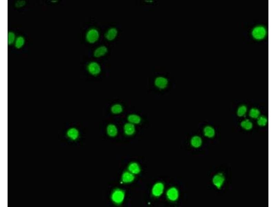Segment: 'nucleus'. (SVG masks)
<instances>
[{
	"mask_svg": "<svg viewBox=\"0 0 276 207\" xmlns=\"http://www.w3.org/2000/svg\"><path fill=\"white\" fill-rule=\"evenodd\" d=\"M224 181V176L221 173H219L218 174L215 175L213 179V184L219 189L221 188Z\"/></svg>",
	"mask_w": 276,
	"mask_h": 207,
	"instance_id": "8",
	"label": "nucleus"
},
{
	"mask_svg": "<svg viewBox=\"0 0 276 207\" xmlns=\"http://www.w3.org/2000/svg\"><path fill=\"white\" fill-rule=\"evenodd\" d=\"M67 137L73 140H75L78 138L79 136V132L78 130L75 128H72L69 129L67 132Z\"/></svg>",
	"mask_w": 276,
	"mask_h": 207,
	"instance_id": "16",
	"label": "nucleus"
},
{
	"mask_svg": "<svg viewBox=\"0 0 276 207\" xmlns=\"http://www.w3.org/2000/svg\"><path fill=\"white\" fill-rule=\"evenodd\" d=\"M51 2L52 3H56L58 2V1H57V0H52V1H51Z\"/></svg>",
	"mask_w": 276,
	"mask_h": 207,
	"instance_id": "27",
	"label": "nucleus"
},
{
	"mask_svg": "<svg viewBox=\"0 0 276 207\" xmlns=\"http://www.w3.org/2000/svg\"><path fill=\"white\" fill-rule=\"evenodd\" d=\"M16 38L15 34L12 32H10L8 33V45H12L13 43H15Z\"/></svg>",
	"mask_w": 276,
	"mask_h": 207,
	"instance_id": "24",
	"label": "nucleus"
},
{
	"mask_svg": "<svg viewBox=\"0 0 276 207\" xmlns=\"http://www.w3.org/2000/svg\"><path fill=\"white\" fill-rule=\"evenodd\" d=\"M135 179V176L129 171L124 172L122 176V181L124 183H130L132 182Z\"/></svg>",
	"mask_w": 276,
	"mask_h": 207,
	"instance_id": "13",
	"label": "nucleus"
},
{
	"mask_svg": "<svg viewBox=\"0 0 276 207\" xmlns=\"http://www.w3.org/2000/svg\"><path fill=\"white\" fill-rule=\"evenodd\" d=\"M108 49L107 47L105 46H101L97 48L94 50L93 55L94 57L100 58L105 56L107 53Z\"/></svg>",
	"mask_w": 276,
	"mask_h": 207,
	"instance_id": "10",
	"label": "nucleus"
},
{
	"mask_svg": "<svg viewBox=\"0 0 276 207\" xmlns=\"http://www.w3.org/2000/svg\"><path fill=\"white\" fill-rule=\"evenodd\" d=\"M87 70L92 75L97 76L100 73L101 71V68L98 63L93 61L88 64Z\"/></svg>",
	"mask_w": 276,
	"mask_h": 207,
	"instance_id": "6",
	"label": "nucleus"
},
{
	"mask_svg": "<svg viewBox=\"0 0 276 207\" xmlns=\"http://www.w3.org/2000/svg\"><path fill=\"white\" fill-rule=\"evenodd\" d=\"M118 31L115 28H112L107 30L105 35L106 39L110 41L115 39L117 37Z\"/></svg>",
	"mask_w": 276,
	"mask_h": 207,
	"instance_id": "9",
	"label": "nucleus"
},
{
	"mask_svg": "<svg viewBox=\"0 0 276 207\" xmlns=\"http://www.w3.org/2000/svg\"><path fill=\"white\" fill-rule=\"evenodd\" d=\"M169 81L166 78L162 76L158 77L154 81L156 86L160 90L166 89L167 87Z\"/></svg>",
	"mask_w": 276,
	"mask_h": 207,
	"instance_id": "7",
	"label": "nucleus"
},
{
	"mask_svg": "<svg viewBox=\"0 0 276 207\" xmlns=\"http://www.w3.org/2000/svg\"><path fill=\"white\" fill-rule=\"evenodd\" d=\"M25 39L22 36H19L16 38L15 42V47L16 49H19L24 45Z\"/></svg>",
	"mask_w": 276,
	"mask_h": 207,
	"instance_id": "19",
	"label": "nucleus"
},
{
	"mask_svg": "<svg viewBox=\"0 0 276 207\" xmlns=\"http://www.w3.org/2000/svg\"><path fill=\"white\" fill-rule=\"evenodd\" d=\"M202 144V140L198 136H194L191 139L190 144L194 148H199L201 147Z\"/></svg>",
	"mask_w": 276,
	"mask_h": 207,
	"instance_id": "14",
	"label": "nucleus"
},
{
	"mask_svg": "<svg viewBox=\"0 0 276 207\" xmlns=\"http://www.w3.org/2000/svg\"><path fill=\"white\" fill-rule=\"evenodd\" d=\"M26 2L25 1H17L15 4V7L17 8H23V7L26 5Z\"/></svg>",
	"mask_w": 276,
	"mask_h": 207,
	"instance_id": "26",
	"label": "nucleus"
},
{
	"mask_svg": "<svg viewBox=\"0 0 276 207\" xmlns=\"http://www.w3.org/2000/svg\"><path fill=\"white\" fill-rule=\"evenodd\" d=\"M251 34L252 37L255 40H263L267 35V29L263 26H258L255 27L252 29Z\"/></svg>",
	"mask_w": 276,
	"mask_h": 207,
	"instance_id": "1",
	"label": "nucleus"
},
{
	"mask_svg": "<svg viewBox=\"0 0 276 207\" xmlns=\"http://www.w3.org/2000/svg\"><path fill=\"white\" fill-rule=\"evenodd\" d=\"M203 133L205 137L211 138L214 137L215 131L212 127L210 126H207L204 128Z\"/></svg>",
	"mask_w": 276,
	"mask_h": 207,
	"instance_id": "18",
	"label": "nucleus"
},
{
	"mask_svg": "<svg viewBox=\"0 0 276 207\" xmlns=\"http://www.w3.org/2000/svg\"><path fill=\"white\" fill-rule=\"evenodd\" d=\"M125 196V192L122 189H117L112 192L111 199L114 203L119 205L123 202Z\"/></svg>",
	"mask_w": 276,
	"mask_h": 207,
	"instance_id": "3",
	"label": "nucleus"
},
{
	"mask_svg": "<svg viewBox=\"0 0 276 207\" xmlns=\"http://www.w3.org/2000/svg\"><path fill=\"white\" fill-rule=\"evenodd\" d=\"M241 125L242 128L247 130H250L253 127L252 122L248 120H245L242 121Z\"/></svg>",
	"mask_w": 276,
	"mask_h": 207,
	"instance_id": "21",
	"label": "nucleus"
},
{
	"mask_svg": "<svg viewBox=\"0 0 276 207\" xmlns=\"http://www.w3.org/2000/svg\"><path fill=\"white\" fill-rule=\"evenodd\" d=\"M247 106L244 105H242L238 108L237 111V115L238 116H243L247 113Z\"/></svg>",
	"mask_w": 276,
	"mask_h": 207,
	"instance_id": "23",
	"label": "nucleus"
},
{
	"mask_svg": "<svg viewBox=\"0 0 276 207\" xmlns=\"http://www.w3.org/2000/svg\"><path fill=\"white\" fill-rule=\"evenodd\" d=\"M128 169L129 171L134 175L139 174L141 171L140 165L135 162L130 163L128 167Z\"/></svg>",
	"mask_w": 276,
	"mask_h": 207,
	"instance_id": "12",
	"label": "nucleus"
},
{
	"mask_svg": "<svg viewBox=\"0 0 276 207\" xmlns=\"http://www.w3.org/2000/svg\"><path fill=\"white\" fill-rule=\"evenodd\" d=\"M124 133L129 136H132L135 133L136 131L135 125L130 123H126L124 126Z\"/></svg>",
	"mask_w": 276,
	"mask_h": 207,
	"instance_id": "11",
	"label": "nucleus"
},
{
	"mask_svg": "<svg viewBox=\"0 0 276 207\" xmlns=\"http://www.w3.org/2000/svg\"><path fill=\"white\" fill-rule=\"evenodd\" d=\"M127 120L129 123L135 125L140 124L142 121V119L139 115L136 114H131L128 116Z\"/></svg>",
	"mask_w": 276,
	"mask_h": 207,
	"instance_id": "17",
	"label": "nucleus"
},
{
	"mask_svg": "<svg viewBox=\"0 0 276 207\" xmlns=\"http://www.w3.org/2000/svg\"><path fill=\"white\" fill-rule=\"evenodd\" d=\"M165 189V185L163 182H157L155 183L151 189V194L154 197L159 198L163 194Z\"/></svg>",
	"mask_w": 276,
	"mask_h": 207,
	"instance_id": "4",
	"label": "nucleus"
},
{
	"mask_svg": "<svg viewBox=\"0 0 276 207\" xmlns=\"http://www.w3.org/2000/svg\"><path fill=\"white\" fill-rule=\"evenodd\" d=\"M107 133L109 137H115L118 134V129L117 127L113 124L108 125L106 128Z\"/></svg>",
	"mask_w": 276,
	"mask_h": 207,
	"instance_id": "15",
	"label": "nucleus"
},
{
	"mask_svg": "<svg viewBox=\"0 0 276 207\" xmlns=\"http://www.w3.org/2000/svg\"><path fill=\"white\" fill-rule=\"evenodd\" d=\"M112 113L115 114H118L122 112L123 107L122 105L119 104H114L110 108Z\"/></svg>",
	"mask_w": 276,
	"mask_h": 207,
	"instance_id": "20",
	"label": "nucleus"
},
{
	"mask_svg": "<svg viewBox=\"0 0 276 207\" xmlns=\"http://www.w3.org/2000/svg\"><path fill=\"white\" fill-rule=\"evenodd\" d=\"M257 123L259 126L264 127L267 123L268 120L266 117L264 116H260L258 118Z\"/></svg>",
	"mask_w": 276,
	"mask_h": 207,
	"instance_id": "25",
	"label": "nucleus"
},
{
	"mask_svg": "<svg viewBox=\"0 0 276 207\" xmlns=\"http://www.w3.org/2000/svg\"><path fill=\"white\" fill-rule=\"evenodd\" d=\"M166 195L167 199L169 201L175 202L179 198L180 193L177 188L173 186L167 189Z\"/></svg>",
	"mask_w": 276,
	"mask_h": 207,
	"instance_id": "5",
	"label": "nucleus"
},
{
	"mask_svg": "<svg viewBox=\"0 0 276 207\" xmlns=\"http://www.w3.org/2000/svg\"><path fill=\"white\" fill-rule=\"evenodd\" d=\"M260 111L256 108H252L250 110L249 115L251 117L253 118H258L260 116Z\"/></svg>",
	"mask_w": 276,
	"mask_h": 207,
	"instance_id": "22",
	"label": "nucleus"
},
{
	"mask_svg": "<svg viewBox=\"0 0 276 207\" xmlns=\"http://www.w3.org/2000/svg\"><path fill=\"white\" fill-rule=\"evenodd\" d=\"M100 33L96 29L92 28L87 31L85 35V39L87 42L89 44L95 43L99 39Z\"/></svg>",
	"mask_w": 276,
	"mask_h": 207,
	"instance_id": "2",
	"label": "nucleus"
}]
</instances>
